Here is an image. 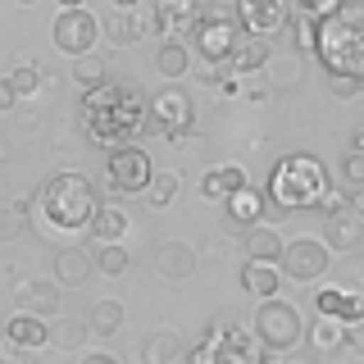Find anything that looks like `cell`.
Returning a JSON list of instances; mask_svg holds the SVG:
<instances>
[{
	"instance_id": "obj_1",
	"label": "cell",
	"mask_w": 364,
	"mask_h": 364,
	"mask_svg": "<svg viewBox=\"0 0 364 364\" xmlns=\"http://www.w3.org/2000/svg\"><path fill=\"white\" fill-rule=\"evenodd\" d=\"M146 128H151V105H146L132 87H123V82L109 77V82L82 91V132L96 146L123 151V146H136V136Z\"/></svg>"
},
{
	"instance_id": "obj_2",
	"label": "cell",
	"mask_w": 364,
	"mask_h": 364,
	"mask_svg": "<svg viewBox=\"0 0 364 364\" xmlns=\"http://www.w3.org/2000/svg\"><path fill=\"white\" fill-rule=\"evenodd\" d=\"M32 210H37L46 232L64 237V246H68V237L91 232V219H96V210H100V196H96V187H91L77 168H64V173H55L37 191Z\"/></svg>"
},
{
	"instance_id": "obj_3",
	"label": "cell",
	"mask_w": 364,
	"mask_h": 364,
	"mask_svg": "<svg viewBox=\"0 0 364 364\" xmlns=\"http://www.w3.org/2000/svg\"><path fill=\"white\" fill-rule=\"evenodd\" d=\"M314 60L328 73L364 77V0H341L328 18H318V46Z\"/></svg>"
},
{
	"instance_id": "obj_4",
	"label": "cell",
	"mask_w": 364,
	"mask_h": 364,
	"mask_svg": "<svg viewBox=\"0 0 364 364\" xmlns=\"http://www.w3.org/2000/svg\"><path fill=\"white\" fill-rule=\"evenodd\" d=\"M328 187H333V182H328V168L305 151L282 155L269 173V200L278 205V210H296V214L318 210L323 196H328Z\"/></svg>"
},
{
	"instance_id": "obj_5",
	"label": "cell",
	"mask_w": 364,
	"mask_h": 364,
	"mask_svg": "<svg viewBox=\"0 0 364 364\" xmlns=\"http://www.w3.org/2000/svg\"><path fill=\"white\" fill-rule=\"evenodd\" d=\"M187 364H264V346L242 318L219 314L205 323L200 341L187 350Z\"/></svg>"
},
{
	"instance_id": "obj_6",
	"label": "cell",
	"mask_w": 364,
	"mask_h": 364,
	"mask_svg": "<svg viewBox=\"0 0 364 364\" xmlns=\"http://www.w3.org/2000/svg\"><path fill=\"white\" fill-rule=\"evenodd\" d=\"M255 337H259V346L269 350V355H287V350H296L305 341V318L301 310H296L291 301H282V296H273V301H259V310H255Z\"/></svg>"
},
{
	"instance_id": "obj_7",
	"label": "cell",
	"mask_w": 364,
	"mask_h": 364,
	"mask_svg": "<svg viewBox=\"0 0 364 364\" xmlns=\"http://www.w3.org/2000/svg\"><path fill=\"white\" fill-rule=\"evenodd\" d=\"M151 178H155V164H151V155H146L141 146L109 151V159H105V187L114 191V196H146Z\"/></svg>"
},
{
	"instance_id": "obj_8",
	"label": "cell",
	"mask_w": 364,
	"mask_h": 364,
	"mask_svg": "<svg viewBox=\"0 0 364 364\" xmlns=\"http://www.w3.org/2000/svg\"><path fill=\"white\" fill-rule=\"evenodd\" d=\"M50 37H55V50H60V55L77 60V55L96 50V41L105 37V32H100V18L91 14L87 5H77V9H60V14H55Z\"/></svg>"
},
{
	"instance_id": "obj_9",
	"label": "cell",
	"mask_w": 364,
	"mask_h": 364,
	"mask_svg": "<svg viewBox=\"0 0 364 364\" xmlns=\"http://www.w3.org/2000/svg\"><path fill=\"white\" fill-rule=\"evenodd\" d=\"M278 264L291 282H318L328 273V264H333V250H328L323 237H291Z\"/></svg>"
},
{
	"instance_id": "obj_10",
	"label": "cell",
	"mask_w": 364,
	"mask_h": 364,
	"mask_svg": "<svg viewBox=\"0 0 364 364\" xmlns=\"http://www.w3.org/2000/svg\"><path fill=\"white\" fill-rule=\"evenodd\" d=\"M242 23H237V14H210L205 9L200 28H196V50L205 55L210 64H228L237 55V46H242Z\"/></svg>"
},
{
	"instance_id": "obj_11",
	"label": "cell",
	"mask_w": 364,
	"mask_h": 364,
	"mask_svg": "<svg viewBox=\"0 0 364 364\" xmlns=\"http://www.w3.org/2000/svg\"><path fill=\"white\" fill-rule=\"evenodd\" d=\"M232 14L246 37H278L291 23V0H232Z\"/></svg>"
},
{
	"instance_id": "obj_12",
	"label": "cell",
	"mask_w": 364,
	"mask_h": 364,
	"mask_svg": "<svg viewBox=\"0 0 364 364\" xmlns=\"http://www.w3.org/2000/svg\"><path fill=\"white\" fill-rule=\"evenodd\" d=\"M191 123H196V109H191V100L182 96L178 87H164L159 96H151V128L159 136L182 141V136L191 132Z\"/></svg>"
},
{
	"instance_id": "obj_13",
	"label": "cell",
	"mask_w": 364,
	"mask_h": 364,
	"mask_svg": "<svg viewBox=\"0 0 364 364\" xmlns=\"http://www.w3.org/2000/svg\"><path fill=\"white\" fill-rule=\"evenodd\" d=\"M155 32L164 41H182L196 37L200 18H205V0H155Z\"/></svg>"
},
{
	"instance_id": "obj_14",
	"label": "cell",
	"mask_w": 364,
	"mask_h": 364,
	"mask_svg": "<svg viewBox=\"0 0 364 364\" xmlns=\"http://www.w3.org/2000/svg\"><path fill=\"white\" fill-rule=\"evenodd\" d=\"M196 264H200L196 246L182 242V237H168V242L155 246V273H159V278H168V282L191 278V273H196Z\"/></svg>"
},
{
	"instance_id": "obj_15",
	"label": "cell",
	"mask_w": 364,
	"mask_h": 364,
	"mask_svg": "<svg viewBox=\"0 0 364 364\" xmlns=\"http://www.w3.org/2000/svg\"><path fill=\"white\" fill-rule=\"evenodd\" d=\"M5 341L14 350H41V346H50V323H46L41 314L14 310L5 318Z\"/></svg>"
},
{
	"instance_id": "obj_16",
	"label": "cell",
	"mask_w": 364,
	"mask_h": 364,
	"mask_svg": "<svg viewBox=\"0 0 364 364\" xmlns=\"http://www.w3.org/2000/svg\"><path fill=\"white\" fill-rule=\"evenodd\" d=\"M14 296H18V310L28 314H41V318L60 314V282L55 278H23Z\"/></svg>"
},
{
	"instance_id": "obj_17",
	"label": "cell",
	"mask_w": 364,
	"mask_h": 364,
	"mask_svg": "<svg viewBox=\"0 0 364 364\" xmlns=\"http://www.w3.org/2000/svg\"><path fill=\"white\" fill-rule=\"evenodd\" d=\"M314 310L333 314V318H346V323H360L364 318V296L355 287H318L314 291Z\"/></svg>"
},
{
	"instance_id": "obj_18",
	"label": "cell",
	"mask_w": 364,
	"mask_h": 364,
	"mask_svg": "<svg viewBox=\"0 0 364 364\" xmlns=\"http://www.w3.org/2000/svg\"><path fill=\"white\" fill-rule=\"evenodd\" d=\"M91 273H96V259H91V250L73 246V242L55 250V282H60V287H82Z\"/></svg>"
},
{
	"instance_id": "obj_19",
	"label": "cell",
	"mask_w": 364,
	"mask_h": 364,
	"mask_svg": "<svg viewBox=\"0 0 364 364\" xmlns=\"http://www.w3.org/2000/svg\"><path fill=\"white\" fill-rule=\"evenodd\" d=\"M282 282H287L282 264H264V259H246L242 264V291H250L255 301H273L282 291Z\"/></svg>"
},
{
	"instance_id": "obj_20",
	"label": "cell",
	"mask_w": 364,
	"mask_h": 364,
	"mask_svg": "<svg viewBox=\"0 0 364 364\" xmlns=\"http://www.w3.org/2000/svg\"><path fill=\"white\" fill-rule=\"evenodd\" d=\"M323 242H328V250H355L360 242H364V219H355L350 210H337V214H328L323 219Z\"/></svg>"
},
{
	"instance_id": "obj_21",
	"label": "cell",
	"mask_w": 364,
	"mask_h": 364,
	"mask_svg": "<svg viewBox=\"0 0 364 364\" xmlns=\"http://www.w3.org/2000/svg\"><path fill=\"white\" fill-rule=\"evenodd\" d=\"M228 228H255V219H264V205H269V191L259 187H246L237 191V196H228Z\"/></svg>"
},
{
	"instance_id": "obj_22",
	"label": "cell",
	"mask_w": 364,
	"mask_h": 364,
	"mask_svg": "<svg viewBox=\"0 0 364 364\" xmlns=\"http://www.w3.org/2000/svg\"><path fill=\"white\" fill-rule=\"evenodd\" d=\"M305 341H310L318 355H337V350H346V318L318 314L314 323L305 328Z\"/></svg>"
},
{
	"instance_id": "obj_23",
	"label": "cell",
	"mask_w": 364,
	"mask_h": 364,
	"mask_svg": "<svg viewBox=\"0 0 364 364\" xmlns=\"http://www.w3.org/2000/svg\"><path fill=\"white\" fill-rule=\"evenodd\" d=\"M246 182H250V178H246L242 164H219V168H210V173H205L200 196H205V200H228V196H237Z\"/></svg>"
},
{
	"instance_id": "obj_24",
	"label": "cell",
	"mask_w": 364,
	"mask_h": 364,
	"mask_svg": "<svg viewBox=\"0 0 364 364\" xmlns=\"http://www.w3.org/2000/svg\"><path fill=\"white\" fill-rule=\"evenodd\" d=\"M273 60V46H269V37H242V46H237V55L228 64H219V68H228V73H264V64Z\"/></svg>"
},
{
	"instance_id": "obj_25",
	"label": "cell",
	"mask_w": 364,
	"mask_h": 364,
	"mask_svg": "<svg viewBox=\"0 0 364 364\" xmlns=\"http://www.w3.org/2000/svg\"><path fill=\"white\" fill-rule=\"evenodd\" d=\"M282 250H287V242H282L278 228H264V223L246 228V259H264V264H278Z\"/></svg>"
},
{
	"instance_id": "obj_26",
	"label": "cell",
	"mask_w": 364,
	"mask_h": 364,
	"mask_svg": "<svg viewBox=\"0 0 364 364\" xmlns=\"http://www.w3.org/2000/svg\"><path fill=\"white\" fill-rule=\"evenodd\" d=\"M182 337L168 333V328H159V333H151L141 341V364H182Z\"/></svg>"
},
{
	"instance_id": "obj_27",
	"label": "cell",
	"mask_w": 364,
	"mask_h": 364,
	"mask_svg": "<svg viewBox=\"0 0 364 364\" xmlns=\"http://www.w3.org/2000/svg\"><path fill=\"white\" fill-rule=\"evenodd\" d=\"M146 28H155V18H141V14H132V9H119V14H109L100 23V32H105L114 46H132Z\"/></svg>"
},
{
	"instance_id": "obj_28",
	"label": "cell",
	"mask_w": 364,
	"mask_h": 364,
	"mask_svg": "<svg viewBox=\"0 0 364 364\" xmlns=\"http://www.w3.org/2000/svg\"><path fill=\"white\" fill-rule=\"evenodd\" d=\"M123 232H128V214L119 210V205H100L96 219H91V242L96 246H109V242H123Z\"/></svg>"
},
{
	"instance_id": "obj_29",
	"label": "cell",
	"mask_w": 364,
	"mask_h": 364,
	"mask_svg": "<svg viewBox=\"0 0 364 364\" xmlns=\"http://www.w3.org/2000/svg\"><path fill=\"white\" fill-rule=\"evenodd\" d=\"M123 301H114V296H105V301H96L91 305V314H87V323H91V333L96 337H114L123 328Z\"/></svg>"
},
{
	"instance_id": "obj_30",
	"label": "cell",
	"mask_w": 364,
	"mask_h": 364,
	"mask_svg": "<svg viewBox=\"0 0 364 364\" xmlns=\"http://www.w3.org/2000/svg\"><path fill=\"white\" fill-rule=\"evenodd\" d=\"M155 68L168 77V82H173V77H187V73H191V50H187L182 41H164V46L155 50Z\"/></svg>"
},
{
	"instance_id": "obj_31",
	"label": "cell",
	"mask_w": 364,
	"mask_h": 364,
	"mask_svg": "<svg viewBox=\"0 0 364 364\" xmlns=\"http://www.w3.org/2000/svg\"><path fill=\"white\" fill-rule=\"evenodd\" d=\"M73 77H77V87H82V91L109 82V60H105V55H96V50L77 55V60H73Z\"/></svg>"
},
{
	"instance_id": "obj_32",
	"label": "cell",
	"mask_w": 364,
	"mask_h": 364,
	"mask_svg": "<svg viewBox=\"0 0 364 364\" xmlns=\"http://www.w3.org/2000/svg\"><path fill=\"white\" fill-rule=\"evenodd\" d=\"M91 333V323L87 318H55L50 323V346H60V350H77L87 341Z\"/></svg>"
},
{
	"instance_id": "obj_33",
	"label": "cell",
	"mask_w": 364,
	"mask_h": 364,
	"mask_svg": "<svg viewBox=\"0 0 364 364\" xmlns=\"http://www.w3.org/2000/svg\"><path fill=\"white\" fill-rule=\"evenodd\" d=\"M28 210H32V200L0 205V246H5V242H18V237L28 232Z\"/></svg>"
},
{
	"instance_id": "obj_34",
	"label": "cell",
	"mask_w": 364,
	"mask_h": 364,
	"mask_svg": "<svg viewBox=\"0 0 364 364\" xmlns=\"http://www.w3.org/2000/svg\"><path fill=\"white\" fill-rule=\"evenodd\" d=\"M173 196H178V173H173V168H155L151 187H146V200H151L155 210H168Z\"/></svg>"
},
{
	"instance_id": "obj_35",
	"label": "cell",
	"mask_w": 364,
	"mask_h": 364,
	"mask_svg": "<svg viewBox=\"0 0 364 364\" xmlns=\"http://www.w3.org/2000/svg\"><path fill=\"white\" fill-rule=\"evenodd\" d=\"M91 259H96V273H105V278H119V273H128V250H123V242L96 246V250H91Z\"/></svg>"
},
{
	"instance_id": "obj_36",
	"label": "cell",
	"mask_w": 364,
	"mask_h": 364,
	"mask_svg": "<svg viewBox=\"0 0 364 364\" xmlns=\"http://www.w3.org/2000/svg\"><path fill=\"white\" fill-rule=\"evenodd\" d=\"M287 32H291V41H296V50H301V55H314V46H318V18H310V14L296 9L291 23H287Z\"/></svg>"
},
{
	"instance_id": "obj_37",
	"label": "cell",
	"mask_w": 364,
	"mask_h": 364,
	"mask_svg": "<svg viewBox=\"0 0 364 364\" xmlns=\"http://www.w3.org/2000/svg\"><path fill=\"white\" fill-rule=\"evenodd\" d=\"M9 87L18 91V100H23V96H37V87H41V64L14 60V68H9Z\"/></svg>"
},
{
	"instance_id": "obj_38",
	"label": "cell",
	"mask_w": 364,
	"mask_h": 364,
	"mask_svg": "<svg viewBox=\"0 0 364 364\" xmlns=\"http://www.w3.org/2000/svg\"><path fill=\"white\" fill-rule=\"evenodd\" d=\"M264 73H273V77H269V87H273V91L301 82V64H296V60H278V55H273V60L264 64Z\"/></svg>"
},
{
	"instance_id": "obj_39",
	"label": "cell",
	"mask_w": 364,
	"mask_h": 364,
	"mask_svg": "<svg viewBox=\"0 0 364 364\" xmlns=\"http://www.w3.org/2000/svg\"><path fill=\"white\" fill-rule=\"evenodd\" d=\"M328 91H333L337 100H360V77H350V73H328Z\"/></svg>"
},
{
	"instance_id": "obj_40",
	"label": "cell",
	"mask_w": 364,
	"mask_h": 364,
	"mask_svg": "<svg viewBox=\"0 0 364 364\" xmlns=\"http://www.w3.org/2000/svg\"><path fill=\"white\" fill-rule=\"evenodd\" d=\"M296 9L310 14V18H328L333 9H341V0H296Z\"/></svg>"
},
{
	"instance_id": "obj_41",
	"label": "cell",
	"mask_w": 364,
	"mask_h": 364,
	"mask_svg": "<svg viewBox=\"0 0 364 364\" xmlns=\"http://www.w3.org/2000/svg\"><path fill=\"white\" fill-rule=\"evenodd\" d=\"M341 173H346V182L364 187V155H360V151H350L346 159H341Z\"/></svg>"
},
{
	"instance_id": "obj_42",
	"label": "cell",
	"mask_w": 364,
	"mask_h": 364,
	"mask_svg": "<svg viewBox=\"0 0 364 364\" xmlns=\"http://www.w3.org/2000/svg\"><path fill=\"white\" fill-rule=\"evenodd\" d=\"M346 350L364 355V318H360V323H346Z\"/></svg>"
},
{
	"instance_id": "obj_43",
	"label": "cell",
	"mask_w": 364,
	"mask_h": 364,
	"mask_svg": "<svg viewBox=\"0 0 364 364\" xmlns=\"http://www.w3.org/2000/svg\"><path fill=\"white\" fill-rule=\"evenodd\" d=\"M14 105H18V91L9 87V77H0V114H9Z\"/></svg>"
},
{
	"instance_id": "obj_44",
	"label": "cell",
	"mask_w": 364,
	"mask_h": 364,
	"mask_svg": "<svg viewBox=\"0 0 364 364\" xmlns=\"http://www.w3.org/2000/svg\"><path fill=\"white\" fill-rule=\"evenodd\" d=\"M346 210L355 214V219H364V187H355V191L346 196Z\"/></svg>"
},
{
	"instance_id": "obj_45",
	"label": "cell",
	"mask_w": 364,
	"mask_h": 364,
	"mask_svg": "<svg viewBox=\"0 0 364 364\" xmlns=\"http://www.w3.org/2000/svg\"><path fill=\"white\" fill-rule=\"evenodd\" d=\"M82 364H123V360H119V355H109V350H87Z\"/></svg>"
},
{
	"instance_id": "obj_46",
	"label": "cell",
	"mask_w": 364,
	"mask_h": 364,
	"mask_svg": "<svg viewBox=\"0 0 364 364\" xmlns=\"http://www.w3.org/2000/svg\"><path fill=\"white\" fill-rule=\"evenodd\" d=\"M264 364H314L305 355H296V350H287V355H264Z\"/></svg>"
},
{
	"instance_id": "obj_47",
	"label": "cell",
	"mask_w": 364,
	"mask_h": 364,
	"mask_svg": "<svg viewBox=\"0 0 364 364\" xmlns=\"http://www.w3.org/2000/svg\"><path fill=\"white\" fill-rule=\"evenodd\" d=\"M0 364H18V355H14V346L5 341V350H0Z\"/></svg>"
},
{
	"instance_id": "obj_48",
	"label": "cell",
	"mask_w": 364,
	"mask_h": 364,
	"mask_svg": "<svg viewBox=\"0 0 364 364\" xmlns=\"http://www.w3.org/2000/svg\"><path fill=\"white\" fill-rule=\"evenodd\" d=\"M350 146H355V151H360V155H364V128H360V132H355V136H350Z\"/></svg>"
},
{
	"instance_id": "obj_49",
	"label": "cell",
	"mask_w": 364,
	"mask_h": 364,
	"mask_svg": "<svg viewBox=\"0 0 364 364\" xmlns=\"http://www.w3.org/2000/svg\"><path fill=\"white\" fill-rule=\"evenodd\" d=\"M114 5H119V9H136V5H141V0H114Z\"/></svg>"
},
{
	"instance_id": "obj_50",
	"label": "cell",
	"mask_w": 364,
	"mask_h": 364,
	"mask_svg": "<svg viewBox=\"0 0 364 364\" xmlns=\"http://www.w3.org/2000/svg\"><path fill=\"white\" fill-rule=\"evenodd\" d=\"M77 5H82V0H60V9H77Z\"/></svg>"
},
{
	"instance_id": "obj_51",
	"label": "cell",
	"mask_w": 364,
	"mask_h": 364,
	"mask_svg": "<svg viewBox=\"0 0 364 364\" xmlns=\"http://www.w3.org/2000/svg\"><path fill=\"white\" fill-rule=\"evenodd\" d=\"M18 5H37V0H18Z\"/></svg>"
},
{
	"instance_id": "obj_52",
	"label": "cell",
	"mask_w": 364,
	"mask_h": 364,
	"mask_svg": "<svg viewBox=\"0 0 364 364\" xmlns=\"http://www.w3.org/2000/svg\"><path fill=\"white\" fill-rule=\"evenodd\" d=\"M360 96H364V77H360Z\"/></svg>"
},
{
	"instance_id": "obj_53",
	"label": "cell",
	"mask_w": 364,
	"mask_h": 364,
	"mask_svg": "<svg viewBox=\"0 0 364 364\" xmlns=\"http://www.w3.org/2000/svg\"><path fill=\"white\" fill-rule=\"evenodd\" d=\"M0 155H5V146H0Z\"/></svg>"
}]
</instances>
